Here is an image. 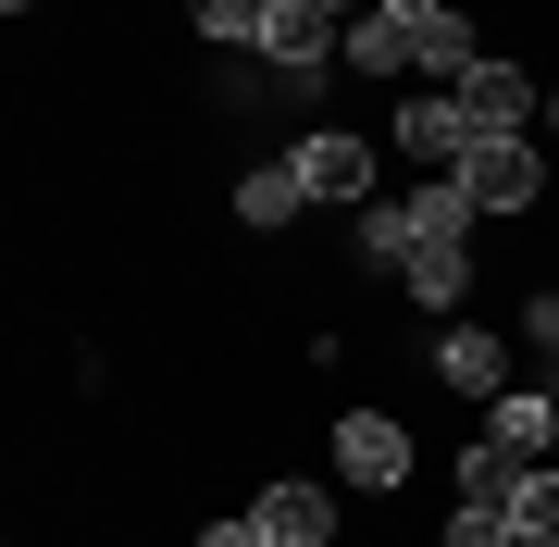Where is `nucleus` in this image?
I'll list each match as a JSON object with an SVG mask.
<instances>
[{"instance_id":"obj_22","label":"nucleus","mask_w":559,"mask_h":547,"mask_svg":"<svg viewBox=\"0 0 559 547\" xmlns=\"http://www.w3.org/2000/svg\"><path fill=\"white\" fill-rule=\"evenodd\" d=\"M311 13H336V25H360V13H373V0H311Z\"/></svg>"},{"instance_id":"obj_15","label":"nucleus","mask_w":559,"mask_h":547,"mask_svg":"<svg viewBox=\"0 0 559 547\" xmlns=\"http://www.w3.org/2000/svg\"><path fill=\"white\" fill-rule=\"evenodd\" d=\"M510 523H522V547H559V461H522V486H510Z\"/></svg>"},{"instance_id":"obj_20","label":"nucleus","mask_w":559,"mask_h":547,"mask_svg":"<svg viewBox=\"0 0 559 547\" xmlns=\"http://www.w3.org/2000/svg\"><path fill=\"white\" fill-rule=\"evenodd\" d=\"M200 547H274V535H261V510H224V523H200Z\"/></svg>"},{"instance_id":"obj_8","label":"nucleus","mask_w":559,"mask_h":547,"mask_svg":"<svg viewBox=\"0 0 559 547\" xmlns=\"http://www.w3.org/2000/svg\"><path fill=\"white\" fill-rule=\"evenodd\" d=\"M436 385H460L473 411L510 399V336H498V324H448V336H436Z\"/></svg>"},{"instance_id":"obj_23","label":"nucleus","mask_w":559,"mask_h":547,"mask_svg":"<svg viewBox=\"0 0 559 547\" xmlns=\"http://www.w3.org/2000/svg\"><path fill=\"white\" fill-rule=\"evenodd\" d=\"M547 138H559V87H547Z\"/></svg>"},{"instance_id":"obj_7","label":"nucleus","mask_w":559,"mask_h":547,"mask_svg":"<svg viewBox=\"0 0 559 547\" xmlns=\"http://www.w3.org/2000/svg\"><path fill=\"white\" fill-rule=\"evenodd\" d=\"M261 535L274 547H336V486L323 473H274L261 486Z\"/></svg>"},{"instance_id":"obj_13","label":"nucleus","mask_w":559,"mask_h":547,"mask_svg":"<svg viewBox=\"0 0 559 547\" xmlns=\"http://www.w3.org/2000/svg\"><path fill=\"white\" fill-rule=\"evenodd\" d=\"M399 286H411L423 311H448V324H460V299H473V249H411Z\"/></svg>"},{"instance_id":"obj_2","label":"nucleus","mask_w":559,"mask_h":547,"mask_svg":"<svg viewBox=\"0 0 559 547\" xmlns=\"http://www.w3.org/2000/svg\"><path fill=\"white\" fill-rule=\"evenodd\" d=\"M460 187H473L485 212H535V200H547V150H535V124H498V138H473Z\"/></svg>"},{"instance_id":"obj_6","label":"nucleus","mask_w":559,"mask_h":547,"mask_svg":"<svg viewBox=\"0 0 559 547\" xmlns=\"http://www.w3.org/2000/svg\"><path fill=\"white\" fill-rule=\"evenodd\" d=\"M286 163H299V187H311V200H336V212L373 200V138H336V124H323V138H299Z\"/></svg>"},{"instance_id":"obj_11","label":"nucleus","mask_w":559,"mask_h":547,"mask_svg":"<svg viewBox=\"0 0 559 547\" xmlns=\"http://www.w3.org/2000/svg\"><path fill=\"white\" fill-rule=\"evenodd\" d=\"M473 62H485L473 13H423V25H411V75H423V87H460Z\"/></svg>"},{"instance_id":"obj_10","label":"nucleus","mask_w":559,"mask_h":547,"mask_svg":"<svg viewBox=\"0 0 559 547\" xmlns=\"http://www.w3.org/2000/svg\"><path fill=\"white\" fill-rule=\"evenodd\" d=\"M473 224H485V200L460 175H423L411 187V249H473Z\"/></svg>"},{"instance_id":"obj_21","label":"nucleus","mask_w":559,"mask_h":547,"mask_svg":"<svg viewBox=\"0 0 559 547\" xmlns=\"http://www.w3.org/2000/svg\"><path fill=\"white\" fill-rule=\"evenodd\" d=\"M373 13H399V25H423V13H460V0H373Z\"/></svg>"},{"instance_id":"obj_16","label":"nucleus","mask_w":559,"mask_h":547,"mask_svg":"<svg viewBox=\"0 0 559 547\" xmlns=\"http://www.w3.org/2000/svg\"><path fill=\"white\" fill-rule=\"evenodd\" d=\"M360 262H373V274H411V200H360Z\"/></svg>"},{"instance_id":"obj_4","label":"nucleus","mask_w":559,"mask_h":547,"mask_svg":"<svg viewBox=\"0 0 559 547\" xmlns=\"http://www.w3.org/2000/svg\"><path fill=\"white\" fill-rule=\"evenodd\" d=\"M336 50H348V25L311 13V0H274V13H261V62H274V75H323Z\"/></svg>"},{"instance_id":"obj_1","label":"nucleus","mask_w":559,"mask_h":547,"mask_svg":"<svg viewBox=\"0 0 559 547\" xmlns=\"http://www.w3.org/2000/svg\"><path fill=\"white\" fill-rule=\"evenodd\" d=\"M323 461H336V473H348L360 498H399L411 473H423V461H411V424H399V411H373V399H360V411H336Z\"/></svg>"},{"instance_id":"obj_18","label":"nucleus","mask_w":559,"mask_h":547,"mask_svg":"<svg viewBox=\"0 0 559 547\" xmlns=\"http://www.w3.org/2000/svg\"><path fill=\"white\" fill-rule=\"evenodd\" d=\"M261 13H274V0H187V25H200L212 50H261Z\"/></svg>"},{"instance_id":"obj_9","label":"nucleus","mask_w":559,"mask_h":547,"mask_svg":"<svg viewBox=\"0 0 559 547\" xmlns=\"http://www.w3.org/2000/svg\"><path fill=\"white\" fill-rule=\"evenodd\" d=\"M485 436H498L510 461H547V448H559V385H510V399H485Z\"/></svg>"},{"instance_id":"obj_24","label":"nucleus","mask_w":559,"mask_h":547,"mask_svg":"<svg viewBox=\"0 0 559 547\" xmlns=\"http://www.w3.org/2000/svg\"><path fill=\"white\" fill-rule=\"evenodd\" d=\"M0 13H38V0H0Z\"/></svg>"},{"instance_id":"obj_12","label":"nucleus","mask_w":559,"mask_h":547,"mask_svg":"<svg viewBox=\"0 0 559 547\" xmlns=\"http://www.w3.org/2000/svg\"><path fill=\"white\" fill-rule=\"evenodd\" d=\"M249 224V237H274V224H299L311 212V187H299V163H261V175H237V200H224Z\"/></svg>"},{"instance_id":"obj_5","label":"nucleus","mask_w":559,"mask_h":547,"mask_svg":"<svg viewBox=\"0 0 559 547\" xmlns=\"http://www.w3.org/2000/svg\"><path fill=\"white\" fill-rule=\"evenodd\" d=\"M460 112H473V124H485V138H498V124H547V87H535V75H522V62H510V50H485V62H473V75H460Z\"/></svg>"},{"instance_id":"obj_19","label":"nucleus","mask_w":559,"mask_h":547,"mask_svg":"<svg viewBox=\"0 0 559 547\" xmlns=\"http://www.w3.org/2000/svg\"><path fill=\"white\" fill-rule=\"evenodd\" d=\"M522 348H535V361H559V286H547V299H522Z\"/></svg>"},{"instance_id":"obj_26","label":"nucleus","mask_w":559,"mask_h":547,"mask_svg":"<svg viewBox=\"0 0 559 547\" xmlns=\"http://www.w3.org/2000/svg\"><path fill=\"white\" fill-rule=\"evenodd\" d=\"M547 461H559V448H547Z\"/></svg>"},{"instance_id":"obj_3","label":"nucleus","mask_w":559,"mask_h":547,"mask_svg":"<svg viewBox=\"0 0 559 547\" xmlns=\"http://www.w3.org/2000/svg\"><path fill=\"white\" fill-rule=\"evenodd\" d=\"M473 138H485V124L460 112V87H411V100H399V150H411L423 175H460V163H473Z\"/></svg>"},{"instance_id":"obj_25","label":"nucleus","mask_w":559,"mask_h":547,"mask_svg":"<svg viewBox=\"0 0 559 547\" xmlns=\"http://www.w3.org/2000/svg\"><path fill=\"white\" fill-rule=\"evenodd\" d=\"M547 224H559V200H547Z\"/></svg>"},{"instance_id":"obj_14","label":"nucleus","mask_w":559,"mask_h":547,"mask_svg":"<svg viewBox=\"0 0 559 547\" xmlns=\"http://www.w3.org/2000/svg\"><path fill=\"white\" fill-rule=\"evenodd\" d=\"M336 62H348V75H411V25H399V13H360Z\"/></svg>"},{"instance_id":"obj_17","label":"nucleus","mask_w":559,"mask_h":547,"mask_svg":"<svg viewBox=\"0 0 559 547\" xmlns=\"http://www.w3.org/2000/svg\"><path fill=\"white\" fill-rule=\"evenodd\" d=\"M436 547H522V523H510V498H448V535Z\"/></svg>"}]
</instances>
